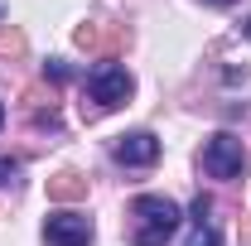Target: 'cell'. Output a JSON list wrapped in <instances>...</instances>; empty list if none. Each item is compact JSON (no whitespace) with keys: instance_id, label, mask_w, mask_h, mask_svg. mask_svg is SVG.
<instances>
[{"instance_id":"obj_8","label":"cell","mask_w":251,"mask_h":246,"mask_svg":"<svg viewBox=\"0 0 251 246\" xmlns=\"http://www.w3.org/2000/svg\"><path fill=\"white\" fill-rule=\"evenodd\" d=\"M25 53V34L20 29H0V58H20Z\"/></svg>"},{"instance_id":"obj_15","label":"cell","mask_w":251,"mask_h":246,"mask_svg":"<svg viewBox=\"0 0 251 246\" xmlns=\"http://www.w3.org/2000/svg\"><path fill=\"white\" fill-rule=\"evenodd\" d=\"M0 20H5V10H0Z\"/></svg>"},{"instance_id":"obj_3","label":"cell","mask_w":251,"mask_h":246,"mask_svg":"<svg viewBox=\"0 0 251 246\" xmlns=\"http://www.w3.org/2000/svg\"><path fill=\"white\" fill-rule=\"evenodd\" d=\"M87 92L101 111H111V106H121L126 97H130V73H126L121 63H97L92 77H87Z\"/></svg>"},{"instance_id":"obj_1","label":"cell","mask_w":251,"mask_h":246,"mask_svg":"<svg viewBox=\"0 0 251 246\" xmlns=\"http://www.w3.org/2000/svg\"><path fill=\"white\" fill-rule=\"evenodd\" d=\"M179 232V203L164 193H140L130 203V246H164Z\"/></svg>"},{"instance_id":"obj_6","label":"cell","mask_w":251,"mask_h":246,"mask_svg":"<svg viewBox=\"0 0 251 246\" xmlns=\"http://www.w3.org/2000/svg\"><path fill=\"white\" fill-rule=\"evenodd\" d=\"M188 246H222V232L213 227V203L203 193L193 198V237H188Z\"/></svg>"},{"instance_id":"obj_13","label":"cell","mask_w":251,"mask_h":246,"mask_svg":"<svg viewBox=\"0 0 251 246\" xmlns=\"http://www.w3.org/2000/svg\"><path fill=\"white\" fill-rule=\"evenodd\" d=\"M0 125H5V106H0Z\"/></svg>"},{"instance_id":"obj_11","label":"cell","mask_w":251,"mask_h":246,"mask_svg":"<svg viewBox=\"0 0 251 246\" xmlns=\"http://www.w3.org/2000/svg\"><path fill=\"white\" fill-rule=\"evenodd\" d=\"M44 73H49V77H58V82H63V77H68V63H63V58H53L49 68H44Z\"/></svg>"},{"instance_id":"obj_2","label":"cell","mask_w":251,"mask_h":246,"mask_svg":"<svg viewBox=\"0 0 251 246\" xmlns=\"http://www.w3.org/2000/svg\"><path fill=\"white\" fill-rule=\"evenodd\" d=\"M203 169L213 174V179H242L247 174V150H242V140L237 135H213L208 145H203Z\"/></svg>"},{"instance_id":"obj_5","label":"cell","mask_w":251,"mask_h":246,"mask_svg":"<svg viewBox=\"0 0 251 246\" xmlns=\"http://www.w3.org/2000/svg\"><path fill=\"white\" fill-rule=\"evenodd\" d=\"M111 154H116L121 164H155L159 159V140L150 130H130V135H121V140L111 145Z\"/></svg>"},{"instance_id":"obj_14","label":"cell","mask_w":251,"mask_h":246,"mask_svg":"<svg viewBox=\"0 0 251 246\" xmlns=\"http://www.w3.org/2000/svg\"><path fill=\"white\" fill-rule=\"evenodd\" d=\"M247 39H251V20H247Z\"/></svg>"},{"instance_id":"obj_7","label":"cell","mask_w":251,"mask_h":246,"mask_svg":"<svg viewBox=\"0 0 251 246\" xmlns=\"http://www.w3.org/2000/svg\"><path fill=\"white\" fill-rule=\"evenodd\" d=\"M49 198H53V203H77V198H87V179H82L77 169H58V174L49 179Z\"/></svg>"},{"instance_id":"obj_10","label":"cell","mask_w":251,"mask_h":246,"mask_svg":"<svg viewBox=\"0 0 251 246\" xmlns=\"http://www.w3.org/2000/svg\"><path fill=\"white\" fill-rule=\"evenodd\" d=\"M20 179V164L15 159H0V184H15Z\"/></svg>"},{"instance_id":"obj_4","label":"cell","mask_w":251,"mask_h":246,"mask_svg":"<svg viewBox=\"0 0 251 246\" xmlns=\"http://www.w3.org/2000/svg\"><path fill=\"white\" fill-rule=\"evenodd\" d=\"M87 242H92V217L68 213V208L44 217V246H87Z\"/></svg>"},{"instance_id":"obj_12","label":"cell","mask_w":251,"mask_h":246,"mask_svg":"<svg viewBox=\"0 0 251 246\" xmlns=\"http://www.w3.org/2000/svg\"><path fill=\"white\" fill-rule=\"evenodd\" d=\"M208 5H237V0H208Z\"/></svg>"},{"instance_id":"obj_9","label":"cell","mask_w":251,"mask_h":246,"mask_svg":"<svg viewBox=\"0 0 251 246\" xmlns=\"http://www.w3.org/2000/svg\"><path fill=\"white\" fill-rule=\"evenodd\" d=\"M77 44H82V49H106V44H116V34L106 39L97 25H82V29H77Z\"/></svg>"}]
</instances>
